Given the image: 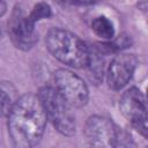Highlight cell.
Returning <instances> with one entry per match:
<instances>
[{
	"instance_id": "3",
	"label": "cell",
	"mask_w": 148,
	"mask_h": 148,
	"mask_svg": "<svg viewBox=\"0 0 148 148\" xmlns=\"http://www.w3.org/2000/svg\"><path fill=\"white\" fill-rule=\"evenodd\" d=\"M42 106L45 111L47 120H50L56 130L64 135L75 133V119L71 112V106L58 94L53 87H43L37 94Z\"/></svg>"
},
{
	"instance_id": "13",
	"label": "cell",
	"mask_w": 148,
	"mask_h": 148,
	"mask_svg": "<svg viewBox=\"0 0 148 148\" xmlns=\"http://www.w3.org/2000/svg\"><path fill=\"white\" fill-rule=\"evenodd\" d=\"M6 9H7L6 1L5 0H0V16H2L6 13Z\"/></svg>"
},
{
	"instance_id": "8",
	"label": "cell",
	"mask_w": 148,
	"mask_h": 148,
	"mask_svg": "<svg viewBox=\"0 0 148 148\" xmlns=\"http://www.w3.org/2000/svg\"><path fill=\"white\" fill-rule=\"evenodd\" d=\"M136 67V58L133 54L123 53L113 58L108 67V84L113 90L123 89L132 79Z\"/></svg>"
},
{
	"instance_id": "4",
	"label": "cell",
	"mask_w": 148,
	"mask_h": 148,
	"mask_svg": "<svg viewBox=\"0 0 148 148\" xmlns=\"http://www.w3.org/2000/svg\"><path fill=\"white\" fill-rule=\"evenodd\" d=\"M87 140L95 147H126L133 145L131 136L111 119L102 116L90 117L84 127Z\"/></svg>"
},
{
	"instance_id": "5",
	"label": "cell",
	"mask_w": 148,
	"mask_h": 148,
	"mask_svg": "<svg viewBox=\"0 0 148 148\" xmlns=\"http://www.w3.org/2000/svg\"><path fill=\"white\" fill-rule=\"evenodd\" d=\"M53 83V88L71 108H81L88 102L89 91L87 84L72 71L65 68L56 71Z\"/></svg>"
},
{
	"instance_id": "7",
	"label": "cell",
	"mask_w": 148,
	"mask_h": 148,
	"mask_svg": "<svg viewBox=\"0 0 148 148\" xmlns=\"http://www.w3.org/2000/svg\"><path fill=\"white\" fill-rule=\"evenodd\" d=\"M8 34L13 44L21 50H29L37 42L35 24L29 21L20 7H16L12 12L8 21Z\"/></svg>"
},
{
	"instance_id": "12",
	"label": "cell",
	"mask_w": 148,
	"mask_h": 148,
	"mask_svg": "<svg viewBox=\"0 0 148 148\" xmlns=\"http://www.w3.org/2000/svg\"><path fill=\"white\" fill-rule=\"evenodd\" d=\"M62 3H71V5H79V6H87L95 3L97 0H57Z\"/></svg>"
},
{
	"instance_id": "11",
	"label": "cell",
	"mask_w": 148,
	"mask_h": 148,
	"mask_svg": "<svg viewBox=\"0 0 148 148\" xmlns=\"http://www.w3.org/2000/svg\"><path fill=\"white\" fill-rule=\"evenodd\" d=\"M12 105H13V102L8 96V94L2 89H0V116L1 117L8 116L12 109Z\"/></svg>"
},
{
	"instance_id": "10",
	"label": "cell",
	"mask_w": 148,
	"mask_h": 148,
	"mask_svg": "<svg viewBox=\"0 0 148 148\" xmlns=\"http://www.w3.org/2000/svg\"><path fill=\"white\" fill-rule=\"evenodd\" d=\"M29 21L32 24H36L40 20L47 18L51 16V7L46 2H38L34 6L32 10L30 12L29 15H27Z\"/></svg>"
},
{
	"instance_id": "6",
	"label": "cell",
	"mask_w": 148,
	"mask_h": 148,
	"mask_svg": "<svg viewBox=\"0 0 148 148\" xmlns=\"http://www.w3.org/2000/svg\"><path fill=\"white\" fill-rule=\"evenodd\" d=\"M120 110L132 126L145 138L147 136V105L138 88L127 89L120 98Z\"/></svg>"
},
{
	"instance_id": "2",
	"label": "cell",
	"mask_w": 148,
	"mask_h": 148,
	"mask_svg": "<svg viewBox=\"0 0 148 148\" xmlns=\"http://www.w3.org/2000/svg\"><path fill=\"white\" fill-rule=\"evenodd\" d=\"M45 44L49 52L60 62L74 68L86 67L89 49L73 32L53 28L46 34Z\"/></svg>"
},
{
	"instance_id": "9",
	"label": "cell",
	"mask_w": 148,
	"mask_h": 148,
	"mask_svg": "<svg viewBox=\"0 0 148 148\" xmlns=\"http://www.w3.org/2000/svg\"><path fill=\"white\" fill-rule=\"evenodd\" d=\"M91 29L94 32L104 40H110L114 36L113 23L105 16H97L91 22Z\"/></svg>"
},
{
	"instance_id": "1",
	"label": "cell",
	"mask_w": 148,
	"mask_h": 148,
	"mask_svg": "<svg viewBox=\"0 0 148 148\" xmlns=\"http://www.w3.org/2000/svg\"><path fill=\"white\" fill-rule=\"evenodd\" d=\"M46 114L37 95L25 94L13 103L8 113V132L15 146L27 148L36 146L42 139Z\"/></svg>"
}]
</instances>
